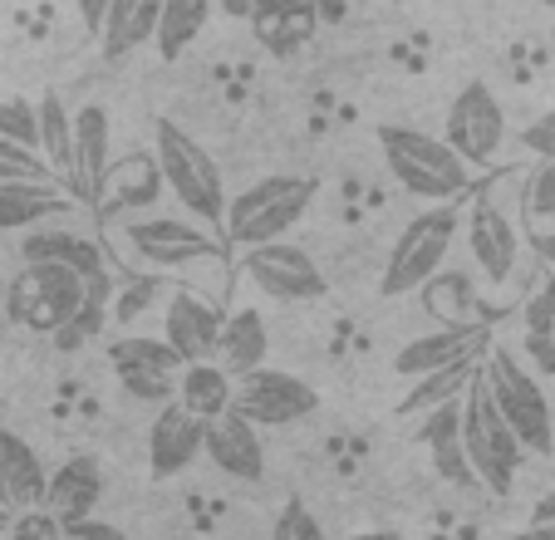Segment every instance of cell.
Returning <instances> with one entry per match:
<instances>
[{"label":"cell","instance_id":"6da1fadb","mask_svg":"<svg viewBox=\"0 0 555 540\" xmlns=\"http://www.w3.org/2000/svg\"><path fill=\"white\" fill-rule=\"evenodd\" d=\"M153 163H157V172H163V182H168V192L182 202V211L221 236V217H227V182H221L217 157H211L182 124L157 118L153 124Z\"/></svg>","mask_w":555,"mask_h":540},{"label":"cell","instance_id":"7a4b0ae2","mask_svg":"<svg viewBox=\"0 0 555 540\" xmlns=\"http://www.w3.org/2000/svg\"><path fill=\"white\" fill-rule=\"evenodd\" d=\"M314 177L300 172H275L261 177L251 188H242L236 197H227V217H221V241L227 246H266V241H285V231L310 211L314 202Z\"/></svg>","mask_w":555,"mask_h":540},{"label":"cell","instance_id":"3957f363","mask_svg":"<svg viewBox=\"0 0 555 540\" xmlns=\"http://www.w3.org/2000/svg\"><path fill=\"white\" fill-rule=\"evenodd\" d=\"M462 452H467L472 481L487 487L492 497H512L516 491V472H521V442L506 427V417L496 413L492 394H487L482 374L462 388Z\"/></svg>","mask_w":555,"mask_h":540},{"label":"cell","instance_id":"277c9868","mask_svg":"<svg viewBox=\"0 0 555 540\" xmlns=\"http://www.w3.org/2000/svg\"><path fill=\"white\" fill-rule=\"evenodd\" d=\"M378 147H384V163L393 172V182L423 202H452L472 182V167L442 138L423 133V128L384 124L378 128Z\"/></svg>","mask_w":555,"mask_h":540},{"label":"cell","instance_id":"5b68a950","mask_svg":"<svg viewBox=\"0 0 555 540\" xmlns=\"http://www.w3.org/2000/svg\"><path fill=\"white\" fill-rule=\"evenodd\" d=\"M482 384H487V394H492L496 413H502L506 427L516 433L521 452L551 458V447H555V417H551V403H545L541 378H535L512 349L492 344V349H487V359H482Z\"/></svg>","mask_w":555,"mask_h":540},{"label":"cell","instance_id":"8992f818","mask_svg":"<svg viewBox=\"0 0 555 540\" xmlns=\"http://www.w3.org/2000/svg\"><path fill=\"white\" fill-rule=\"evenodd\" d=\"M457 207L452 202H438V207L418 211L409 227L399 231L393 250L384 260V275H378V295L384 300H399V295H413L423 281H433L442 266H448V250L457 241Z\"/></svg>","mask_w":555,"mask_h":540},{"label":"cell","instance_id":"52a82bcc","mask_svg":"<svg viewBox=\"0 0 555 540\" xmlns=\"http://www.w3.org/2000/svg\"><path fill=\"white\" fill-rule=\"evenodd\" d=\"M231 413L246 417L251 427H295L320 413V394L295 374L256 369V374L236 378V388H231Z\"/></svg>","mask_w":555,"mask_h":540},{"label":"cell","instance_id":"ba28073f","mask_svg":"<svg viewBox=\"0 0 555 540\" xmlns=\"http://www.w3.org/2000/svg\"><path fill=\"white\" fill-rule=\"evenodd\" d=\"M128 246L143 266L153 270H182V266H202V260H221L227 241L217 231H207L202 221H182V217H143L124 227Z\"/></svg>","mask_w":555,"mask_h":540},{"label":"cell","instance_id":"9c48e42d","mask_svg":"<svg viewBox=\"0 0 555 540\" xmlns=\"http://www.w3.org/2000/svg\"><path fill=\"white\" fill-rule=\"evenodd\" d=\"M85 275H74L64 266H25L5 291L11 314L35 334H54L85 300Z\"/></svg>","mask_w":555,"mask_h":540},{"label":"cell","instance_id":"30bf717a","mask_svg":"<svg viewBox=\"0 0 555 540\" xmlns=\"http://www.w3.org/2000/svg\"><path fill=\"white\" fill-rule=\"evenodd\" d=\"M242 270H246V281L275 305L325 300V275H320L314 256L291 246V241H266V246L242 250Z\"/></svg>","mask_w":555,"mask_h":540},{"label":"cell","instance_id":"8fae6325","mask_svg":"<svg viewBox=\"0 0 555 540\" xmlns=\"http://www.w3.org/2000/svg\"><path fill=\"white\" fill-rule=\"evenodd\" d=\"M442 143H448L467 167H487L496 153H502L506 114L482 79H472L457 89V99H452V108H448V124H442Z\"/></svg>","mask_w":555,"mask_h":540},{"label":"cell","instance_id":"7c38bea8","mask_svg":"<svg viewBox=\"0 0 555 540\" xmlns=\"http://www.w3.org/2000/svg\"><path fill=\"white\" fill-rule=\"evenodd\" d=\"M108 364H114L124 394L138 398V403L163 408V403H172V398H178L182 359L163 339H147V334H124V339L108 349Z\"/></svg>","mask_w":555,"mask_h":540},{"label":"cell","instance_id":"4fadbf2b","mask_svg":"<svg viewBox=\"0 0 555 540\" xmlns=\"http://www.w3.org/2000/svg\"><path fill=\"white\" fill-rule=\"evenodd\" d=\"M227 314L197 291H172L163 305V344L178 353L182 364H202L217 353V334Z\"/></svg>","mask_w":555,"mask_h":540},{"label":"cell","instance_id":"5bb4252c","mask_svg":"<svg viewBox=\"0 0 555 540\" xmlns=\"http://www.w3.org/2000/svg\"><path fill=\"white\" fill-rule=\"evenodd\" d=\"M202 437H207V423L192 417L188 408L172 398V403L157 408L153 427H147V472L157 481H172L202 458Z\"/></svg>","mask_w":555,"mask_h":540},{"label":"cell","instance_id":"9a60e30c","mask_svg":"<svg viewBox=\"0 0 555 540\" xmlns=\"http://www.w3.org/2000/svg\"><path fill=\"white\" fill-rule=\"evenodd\" d=\"M325 0H251L246 25L266 54H295L320 35Z\"/></svg>","mask_w":555,"mask_h":540},{"label":"cell","instance_id":"2e32d148","mask_svg":"<svg viewBox=\"0 0 555 540\" xmlns=\"http://www.w3.org/2000/svg\"><path fill=\"white\" fill-rule=\"evenodd\" d=\"M467 250L477 275H487L492 285H506L516 275V256H521V231L496 202H477L467 211Z\"/></svg>","mask_w":555,"mask_h":540},{"label":"cell","instance_id":"e0dca14e","mask_svg":"<svg viewBox=\"0 0 555 540\" xmlns=\"http://www.w3.org/2000/svg\"><path fill=\"white\" fill-rule=\"evenodd\" d=\"M21 260H25V266H64V270H74V275H85V281L108 275L104 246H99L89 231L54 227V221L25 231V236H21Z\"/></svg>","mask_w":555,"mask_h":540},{"label":"cell","instance_id":"ac0fdd59","mask_svg":"<svg viewBox=\"0 0 555 540\" xmlns=\"http://www.w3.org/2000/svg\"><path fill=\"white\" fill-rule=\"evenodd\" d=\"M74 202H99L104 192V177L114 167V124H108L104 104H85L74 114Z\"/></svg>","mask_w":555,"mask_h":540},{"label":"cell","instance_id":"d6986e66","mask_svg":"<svg viewBox=\"0 0 555 540\" xmlns=\"http://www.w3.org/2000/svg\"><path fill=\"white\" fill-rule=\"evenodd\" d=\"M487 349H492V324H438L433 334H423L409 349H399L393 369L403 378H423L433 369L462 364V359H482Z\"/></svg>","mask_w":555,"mask_h":540},{"label":"cell","instance_id":"ffe728a7","mask_svg":"<svg viewBox=\"0 0 555 540\" xmlns=\"http://www.w3.org/2000/svg\"><path fill=\"white\" fill-rule=\"evenodd\" d=\"M202 452H207L211 467H217L221 477H231V481H246V487H256V481L266 477L261 427H251L246 417H236V413L211 417L207 437H202Z\"/></svg>","mask_w":555,"mask_h":540},{"label":"cell","instance_id":"44dd1931","mask_svg":"<svg viewBox=\"0 0 555 540\" xmlns=\"http://www.w3.org/2000/svg\"><path fill=\"white\" fill-rule=\"evenodd\" d=\"M99 501H104V472H99V462L94 458H69L50 472L40 506L50 511L60 526H79V520L94 516Z\"/></svg>","mask_w":555,"mask_h":540},{"label":"cell","instance_id":"7402d4cb","mask_svg":"<svg viewBox=\"0 0 555 540\" xmlns=\"http://www.w3.org/2000/svg\"><path fill=\"white\" fill-rule=\"evenodd\" d=\"M44 481H50V472H44L40 452H35L21 433L0 427V506H5V511L40 506V501H44Z\"/></svg>","mask_w":555,"mask_h":540},{"label":"cell","instance_id":"603a6c76","mask_svg":"<svg viewBox=\"0 0 555 540\" xmlns=\"http://www.w3.org/2000/svg\"><path fill=\"white\" fill-rule=\"evenodd\" d=\"M457 403L428 408L418 423V442L428 447V458H433V467H438L442 481H452V487H477V481H472V467H467V452H462V408Z\"/></svg>","mask_w":555,"mask_h":540},{"label":"cell","instance_id":"cb8c5ba5","mask_svg":"<svg viewBox=\"0 0 555 540\" xmlns=\"http://www.w3.org/2000/svg\"><path fill=\"white\" fill-rule=\"evenodd\" d=\"M69 211L74 197H64L54 182H0V231H30Z\"/></svg>","mask_w":555,"mask_h":540},{"label":"cell","instance_id":"d4e9b609","mask_svg":"<svg viewBox=\"0 0 555 540\" xmlns=\"http://www.w3.org/2000/svg\"><path fill=\"white\" fill-rule=\"evenodd\" d=\"M266 349H271V330H266L261 310H236L221 320L217 353H211V359H217L231 378H242V374L266 369Z\"/></svg>","mask_w":555,"mask_h":540},{"label":"cell","instance_id":"484cf974","mask_svg":"<svg viewBox=\"0 0 555 540\" xmlns=\"http://www.w3.org/2000/svg\"><path fill=\"white\" fill-rule=\"evenodd\" d=\"M157 15H163V0H108V15L99 25V50L104 60H124L138 44H153L157 35Z\"/></svg>","mask_w":555,"mask_h":540},{"label":"cell","instance_id":"4316f807","mask_svg":"<svg viewBox=\"0 0 555 540\" xmlns=\"http://www.w3.org/2000/svg\"><path fill=\"white\" fill-rule=\"evenodd\" d=\"M413 295H423V310L442 324H492V305L477 300L467 270H438Z\"/></svg>","mask_w":555,"mask_h":540},{"label":"cell","instance_id":"83f0119b","mask_svg":"<svg viewBox=\"0 0 555 540\" xmlns=\"http://www.w3.org/2000/svg\"><path fill=\"white\" fill-rule=\"evenodd\" d=\"M231 388H236V378H231L217 359H202V364L178 369V403L188 408L192 417H202V423L231 413Z\"/></svg>","mask_w":555,"mask_h":540},{"label":"cell","instance_id":"f1b7e54d","mask_svg":"<svg viewBox=\"0 0 555 540\" xmlns=\"http://www.w3.org/2000/svg\"><path fill=\"white\" fill-rule=\"evenodd\" d=\"M74 114L64 108L60 94H44L40 104H35V153L44 157V167H50L54 177H64L69 182L74 177Z\"/></svg>","mask_w":555,"mask_h":540},{"label":"cell","instance_id":"f546056e","mask_svg":"<svg viewBox=\"0 0 555 540\" xmlns=\"http://www.w3.org/2000/svg\"><path fill=\"white\" fill-rule=\"evenodd\" d=\"M108 305H114V275H94V281L85 285L79 310H74L69 320L50 334L54 349H60V353H79L85 344H94L99 334H104V324H108Z\"/></svg>","mask_w":555,"mask_h":540},{"label":"cell","instance_id":"4dcf8cb0","mask_svg":"<svg viewBox=\"0 0 555 540\" xmlns=\"http://www.w3.org/2000/svg\"><path fill=\"white\" fill-rule=\"evenodd\" d=\"M477 374H482V359H462V364L433 369V374L413 378V388H409V394H403L399 413H403V417H423V413H428V408H438V403H457V398H462V388H467Z\"/></svg>","mask_w":555,"mask_h":540},{"label":"cell","instance_id":"1f68e13d","mask_svg":"<svg viewBox=\"0 0 555 540\" xmlns=\"http://www.w3.org/2000/svg\"><path fill=\"white\" fill-rule=\"evenodd\" d=\"M211 5H217V0H163L157 35H153V44L163 50V60H178V54H188V44L197 40L202 30H207Z\"/></svg>","mask_w":555,"mask_h":540},{"label":"cell","instance_id":"d6a6232c","mask_svg":"<svg viewBox=\"0 0 555 540\" xmlns=\"http://www.w3.org/2000/svg\"><path fill=\"white\" fill-rule=\"evenodd\" d=\"M0 182H54V172L44 167V157L35 147L0 138Z\"/></svg>","mask_w":555,"mask_h":540},{"label":"cell","instance_id":"836d02e7","mask_svg":"<svg viewBox=\"0 0 555 540\" xmlns=\"http://www.w3.org/2000/svg\"><path fill=\"white\" fill-rule=\"evenodd\" d=\"M163 300V281L157 275H143L133 285H114V305H108V320L118 324H133L138 314H147V305Z\"/></svg>","mask_w":555,"mask_h":540},{"label":"cell","instance_id":"e575fe53","mask_svg":"<svg viewBox=\"0 0 555 540\" xmlns=\"http://www.w3.org/2000/svg\"><path fill=\"white\" fill-rule=\"evenodd\" d=\"M521 207H526V221H531V227L535 221H555V157H545V163L526 177Z\"/></svg>","mask_w":555,"mask_h":540},{"label":"cell","instance_id":"d590c367","mask_svg":"<svg viewBox=\"0 0 555 540\" xmlns=\"http://www.w3.org/2000/svg\"><path fill=\"white\" fill-rule=\"evenodd\" d=\"M271 540H325V526L310 516L305 501H285L275 526H271Z\"/></svg>","mask_w":555,"mask_h":540},{"label":"cell","instance_id":"8d00e7d4","mask_svg":"<svg viewBox=\"0 0 555 540\" xmlns=\"http://www.w3.org/2000/svg\"><path fill=\"white\" fill-rule=\"evenodd\" d=\"M0 138L21 147H35V104L25 99H0Z\"/></svg>","mask_w":555,"mask_h":540},{"label":"cell","instance_id":"74e56055","mask_svg":"<svg viewBox=\"0 0 555 540\" xmlns=\"http://www.w3.org/2000/svg\"><path fill=\"white\" fill-rule=\"evenodd\" d=\"M64 526L50 516L44 506H30V511H15L11 516V530H5V540H60Z\"/></svg>","mask_w":555,"mask_h":540},{"label":"cell","instance_id":"f35d334b","mask_svg":"<svg viewBox=\"0 0 555 540\" xmlns=\"http://www.w3.org/2000/svg\"><path fill=\"white\" fill-rule=\"evenodd\" d=\"M526 359H531V374L535 378H555V339L551 330H526Z\"/></svg>","mask_w":555,"mask_h":540},{"label":"cell","instance_id":"ab89813d","mask_svg":"<svg viewBox=\"0 0 555 540\" xmlns=\"http://www.w3.org/2000/svg\"><path fill=\"white\" fill-rule=\"evenodd\" d=\"M521 147L526 153H535L545 163V157H555V108L541 118H531V124L521 128Z\"/></svg>","mask_w":555,"mask_h":540},{"label":"cell","instance_id":"60d3db41","mask_svg":"<svg viewBox=\"0 0 555 540\" xmlns=\"http://www.w3.org/2000/svg\"><path fill=\"white\" fill-rule=\"evenodd\" d=\"M60 540H128V536H124L118 526H108V520H94V516H89V520H79V526H64Z\"/></svg>","mask_w":555,"mask_h":540},{"label":"cell","instance_id":"b9f144b4","mask_svg":"<svg viewBox=\"0 0 555 540\" xmlns=\"http://www.w3.org/2000/svg\"><path fill=\"white\" fill-rule=\"evenodd\" d=\"M104 15H108V0H79V21H85V30H89V35H99Z\"/></svg>","mask_w":555,"mask_h":540},{"label":"cell","instance_id":"7bdbcfd3","mask_svg":"<svg viewBox=\"0 0 555 540\" xmlns=\"http://www.w3.org/2000/svg\"><path fill=\"white\" fill-rule=\"evenodd\" d=\"M531 250H535V256H541V260H545V266H551V270H555V231L535 227V231H531Z\"/></svg>","mask_w":555,"mask_h":540},{"label":"cell","instance_id":"ee69618b","mask_svg":"<svg viewBox=\"0 0 555 540\" xmlns=\"http://www.w3.org/2000/svg\"><path fill=\"white\" fill-rule=\"evenodd\" d=\"M516 540H555V520H531Z\"/></svg>","mask_w":555,"mask_h":540},{"label":"cell","instance_id":"f6af8a7d","mask_svg":"<svg viewBox=\"0 0 555 540\" xmlns=\"http://www.w3.org/2000/svg\"><path fill=\"white\" fill-rule=\"evenodd\" d=\"M531 520H555V491H545V497H541V501H535Z\"/></svg>","mask_w":555,"mask_h":540},{"label":"cell","instance_id":"bcb514c9","mask_svg":"<svg viewBox=\"0 0 555 540\" xmlns=\"http://www.w3.org/2000/svg\"><path fill=\"white\" fill-rule=\"evenodd\" d=\"M221 11L236 15V21H246V11H251V0H221Z\"/></svg>","mask_w":555,"mask_h":540},{"label":"cell","instance_id":"7dc6e473","mask_svg":"<svg viewBox=\"0 0 555 540\" xmlns=\"http://www.w3.org/2000/svg\"><path fill=\"white\" fill-rule=\"evenodd\" d=\"M349 540H403L399 530H359V536H349Z\"/></svg>","mask_w":555,"mask_h":540},{"label":"cell","instance_id":"c3c4849f","mask_svg":"<svg viewBox=\"0 0 555 540\" xmlns=\"http://www.w3.org/2000/svg\"><path fill=\"white\" fill-rule=\"evenodd\" d=\"M11 516H15V511H5V506H0V540H5V530H11Z\"/></svg>","mask_w":555,"mask_h":540},{"label":"cell","instance_id":"681fc988","mask_svg":"<svg viewBox=\"0 0 555 540\" xmlns=\"http://www.w3.org/2000/svg\"><path fill=\"white\" fill-rule=\"evenodd\" d=\"M551 339H555V320H551Z\"/></svg>","mask_w":555,"mask_h":540}]
</instances>
